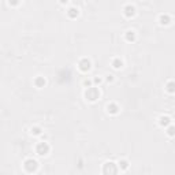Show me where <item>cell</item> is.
I'll list each match as a JSON object with an SVG mask.
<instances>
[{
  "label": "cell",
  "mask_w": 175,
  "mask_h": 175,
  "mask_svg": "<svg viewBox=\"0 0 175 175\" xmlns=\"http://www.w3.org/2000/svg\"><path fill=\"white\" fill-rule=\"evenodd\" d=\"M85 97H86V100H89L93 103V101L98 100V97H100V90H98L96 86H89V88L85 90Z\"/></svg>",
  "instance_id": "obj_1"
},
{
  "label": "cell",
  "mask_w": 175,
  "mask_h": 175,
  "mask_svg": "<svg viewBox=\"0 0 175 175\" xmlns=\"http://www.w3.org/2000/svg\"><path fill=\"white\" fill-rule=\"evenodd\" d=\"M23 168L26 172H34L39 168V163H37L34 159H26L23 163Z\"/></svg>",
  "instance_id": "obj_2"
},
{
  "label": "cell",
  "mask_w": 175,
  "mask_h": 175,
  "mask_svg": "<svg viewBox=\"0 0 175 175\" xmlns=\"http://www.w3.org/2000/svg\"><path fill=\"white\" fill-rule=\"evenodd\" d=\"M118 171V164H115L114 161H107L103 167V174H116Z\"/></svg>",
  "instance_id": "obj_3"
},
{
  "label": "cell",
  "mask_w": 175,
  "mask_h": 175,
  "mask_svg": "<svg viewBox=\"0 0 175 175\" xmlns=\"http://www.w3.org/2000/svg\"><path fill=\"white\" fill-rule=\"evenodd\" d=\"M49 145H48L47 142H39L36 146V153L39 155V156H47L48 153H49Z\"/></svg>",
  "instance_id": "obj_4"
},
{
  "label": "cell",
  "mask_w": 175,
  "mask_h": 175,
  "mask_svg": "<svg viewBox=\"0 0 175 175\" xmlns=\"http://www.w3.org/2000/svg\"><path fill=\"white\" fill-rule=\"evenodd\" d=\"M90 67H92V63H90V60L88 59V58H82V59L78 62V68H80L82 73H88L90 70Z\"/></svg>",
  "instance_id": "obj_5"
},
{
  "label": "cell",
  "mask_w": 175,
  "mask_h": 175,
  "mask_svg": "<svg viewBox=\"0 0 175 175\" xmlns=\"http://www.w3.org/2000/svg\"><path fill=\"white\" fill-rule=\"evenodd\" d=\"M123 15H125L126 18H133L134 15H136V7L133 4H126L123 7Z\"/></svg>",
  "instance_id": "obj_6"
},
{
  "label": "cell",
  "mask_w": 175,
  "mask_h": 175,
  "mask_svg": "<svg viewBox=\"0 0 175 175\" xmlns=\"http://www.w3.org/2000/svg\"><path fill=\"white\" fill-rule=\"evenodd\" d=\"M171 123H172V120L168 115H161L160 118H159V125H160L161 127H167V126L171 125Z\"/></svg>",
  "instance_id": "obj_7"
},
{
  "label": "cell",
  "mask_w": 175,
  "mask_h": 175,
  "mask_svg": "<svg viewBox=\"0 0 175 175\" xmlns=\"http://www.w3.org/2000/svg\"><path fill=\"white\" fill-rule=\"evenodd\" d=\"M66 14H67V17L70 19H75L80 15V10L77 8V7H70V8L66 11Z\"/></svg>",
  "instance_id": "obj_8"
},
{
  "label": "cell",
  "mask_w": 175,
  "mask_h": 175,
  "mask_svg": "<svg viewBox=\"0 0 175 175\" xmlns=\"http://www.w3.org/2000/svg\"><path fill=\"white\" fill-rule=\"evenodd\" d=\"M159 23L161 25V26H167V25L171 23V17H170L168 14H161L160 17H159Z\"/></svg>",
  "instance_id": "obj_9"
},
{
  "label": "cell",
  "mask_w": 175,
  "mask_h": 175,
  "mask_svg": "<svg viewBox=\"0 0 175 175\" xmlns=\"http://www.w3.org/2000/svg\"><path fill=\"white\" fill-rule=\"evenodd\" d=\"M119 105L116 103H110L107 105V111H108V114H111V115H116V114L119 112Z\"/></svg>",
  "instance_id": "obj_10"
},
{
  "label": "cell",
  "mask_w": 175,
  "mask_h": 175,
  "mask_svg": "<svg viewBox=\"0 0 175 175\" xmlns=\"http://www.w3.org/2000/svg\"><path fill=\"white\" fill-rule=\"evenodd\" d=\"M33 83H34V86H36V88H44V86H45V83H47V81H45V78H44V77L39 75V77H36V78H34Z\"/></svg>",
  "instance_id": "obj_11"
},
{
  "label": "cell",
  "mask_w": 175,
  "mask_h": 175,
  "mask_svg": "<svg viewBox=\"0 0 175 175\" xmlns=\"http://www.w3.org/2000/svg\"><path fill=\"white\" fill-rule=\"evenodd\" d=\"M125 39H126V41H129V42L136 41V32H134V30H127V32L125 33Z\"/></svg>",
  "instance_id": "obj_12"
},
{
  "label": "cell",
  "mask_w": 175,
  "mask_h": 175,
  "mask_svg": "<svg viewBox=\"0 0 175 175\" xmlns=\"http://www.w3.org/2000/svg\"><path fill=\"white\" fill-rule=\"evenodd\" d=\"M112 67L115 68V70L122 68V67H123V60H122L120 58H114V59H112Z\"/></svg>",
  "instance_id": "obj_13"
},
{
  "label": "cell",
  "mask_w": 175,
  "mask_h": 175,
  "mask_svg": "<svg viewBox=\"0 0 175 175\" xmlns=\"http://www.w3.org/2000/svg\"><path fill=\"white\" fill-rule=\"evenodd\" d=\"M118 168L122 170V171H126V170L129 168V161L126 160V159H122V160H119L118 163Z\"/></svg>",
  "instance_id": "obj_14"
},
{
  "label": "cell",
  "mask_w": 175,
  "mask_h": 175,
  "mask_svg": "<svg viewBox=\"0 0 175 175\" xmlns=\"http://www.w3.org/2000/svg\"><path fill=\"white\" fill-rule=\"evenodd\" d=\"M30 133H32L33 136H41L42 129L40 127V126H33V127L30 129Z\"/></svg>",
  "instance_id": "obj_15"
},
{
  "label": "cell",
  "mask_w": 175,
  "mask_h": 175,
  "mask_svg": "<svg viewBox=\"0 0 175 175\" xmlns=\"http://www.w3.org/2000/svg\"><path fill=\"white\" fill-rule=\"evenodd\" d=\"M174 82L172 81H168V83H167V92L168 93H174Z\"/></svg>",
  "instance_id": "obj_16"
},
{
  "label": "cell",
  "mask_w": 175,
  "mask_h": 175,
  "mask_svg": "<svg viewBox=\"0 0 175 175\" xmlns=\"http://www.w3.org/2000/svg\"><path fill=\"white\" fill-rule=\"evenodd\" d=\"M167 127H168V130H167V134H168L170 137H174L175 131H174V126H172V123H171V125H168Z\"/></svg>",
  "instance_id": "obj_17"
},
{
  "label": "cell",
  "mask_w": 175,
  "mask_h": 175,
  "mask_svg": "<svg viewBox=\"0 0 175 175\" xmlns=\"http://www.w3.org/2000/svg\"><path fill=\"white\" fill-rule=\"evenodd\" d=\"M19 3H21V0H8V4L12 7H17L19 6Z\"/></svg>",
  "instance_id": "obj_18"
},
{
  "label": "cell",
  "mask_w": 175,
  "mask_h": 175,
  "mask_svg": "<svg viewBox=\"0 0 175 175\" xmlns=\"http://www.w3.org/2000/svg\"><path fill=\"white\" fill-rule=\"evenodd\" d=\"M83 85H85V86H88V88H89V86H92V81H89V80H85V81H83Z\"/></svg>",
  "instance_id": "obj_19"
},
{
  "label": "cell",
  "mask_w": 175,
  "mask_h": 175,
  "mask_svg": "<svg viewBox=\"0 0 175 175\" xmlns=\"http://www.w3.org/2000/svg\"><path fill=\"white\" fill-rule=\"evenodd\" d=\"M93 82H95L96 85H97V83H101V78L100 77H95V78H93Z\"/></svg>",
  "instance_id": "obj_20"
},
{
  "label": "cell",
  "mask_w": 175,
  "mask_h": 175,
  "mask_svg": "<svg viewBox=\"0 0 175 175\" xmlns=\"http://www.w3.org/2000/svg\"><path fill=\"white\" fill-rule=\"evenodd\" d=\"M107 81H108V82H112L114 77H112V75H107Z\"/></svg>",
  "instance_id": "obj_21"
},
{
  "label": "cell",
  "mask_w": 175,
  "mask_h": 175,
  "mask_svg": "<svg viewBox=\"0 0 175 175\" xmlns=\"http://www.w3.org/2000/svg\"><path fill=\"white\" fill-rule=\"evenodd\" d=\"M68 2H70V0H59V3H60V4H67Z\"/></svg>",
  "instance_id": "obj_22"
}]
</instances>
